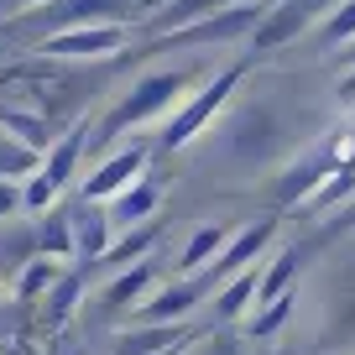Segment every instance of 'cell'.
Here are the masks:
<instances>
[{"instance_id": "cell-6", "label": "cell", "mask_w": 355, "mask_h": 355, "mask_svg": "<svg viewBox=\"0 0 355 355\" xmlns=\"http://www.w3.org/2000/svg\"><path fill=\"white\" fill-rule=\"evenodd\" d=\"M340 0H266V16L256 21L251 47L256 53H272V47H288L298 32H309L324 11H334Z\"/></svg>"}, {"instance_id": "cell-10", "label": "cell", "mask_w": 355, "mask_h": 355, "mask_svg": "<svg viewBox=\"0 0 355 355\" xmlns=\"http://www.w3.org/2000/svg\"><path fill=\"white\" fill-rule=\"evenodd\" d=\"M68 225H73V256L78 261H105V251L115 245V225H110V214H105V204H89V199H78L73 204V214H68Z\"/></svg>"}, {"instance_id": "cell-27", "label": "cell", "mask_w": 355, "mask_h": 355, "mask_svg": "<svg viewBox=\"0 0 355 355\" xmlns=\"http://www.w3.org/2000/svg\"><path fill=\"white\" fill-rule=\"evenodd\" d=\"M288 313H293V293H282L277 303H261V313L251 319V334H256V340H272V334L282 329V319H288Z\"/></svg>"}, {"instance_id": "cell-33", "label": "cell", "mask_w": 355, "mask_h": 355, "mask_svg": "<svg viewBox=\"0 0 355 355\" xmlns=\"http://www.w3.org/2000/svg\"><path fill=\"white\" fill-rule=\"evenodd\" d=\"M199 355H209V350H199Z\"/></svg>"}, {"instance_id": "cell-8", "label": "cell", "mask_w": 355, "mask_h": 355, "mask_svg": "<svg viewBox=\"0 0 355 355\" xmlns=\"http://www.w3.org/2000/svg\"><path fill=\"white\" fill-rule=\"evenodd\" d=\"M141 167H146V146L141 141H131L125 152H115V157H105L94 173L78 183V199H89V204H110L115 193L131 183V178H141Z\"/></svg>"}, {"instance_id": "cell-1", "label": "cell", "mask_w": 355, "mask_h": 355, "mask_svg": "<svg viewBox=\"0 0 355 355\" xmlns=\"http://www.w3.org/2000/svg\"><path fill=\"white\" fill-rule=\"evenodd\" d=\"M84 146H89V121H73L68 136L47 141V157H37V173H26V183H21V209H32V214L53 209V199L73 183L78 162H84Z\"/></svg>"}, {"instance_id": "cell-4", "label": "cell", "mask_w": 355, "mask_h": 355, "mask_svg": "<svg viewBox=\"0 0 355 355\" xmlns=\"http://www.w3.org/2000/svg\"><path fill=\"white\" fill-rule=\"evenodd\" d=\"M261 16H266V0H241V6H225V11L204 16V21L183 26V32H173V37H157L152 53H167V47H220V42H235V37H251Z\"/></svg>"}, {"instance_id": "cell-28", "label": "cell", "mask_w": 355, "mask_h": 355, "mask_svg": "<svg viewBox=\"0 0 355 355\" xmlns=\"http://www.w3.org/2000/svg\"><path fill=\"white\" fill-rule=\"evenodd\" d=\"M16 209H21V183H16V178H0V220L16 214Z\"/></svg>"}, {"instance_id": "cell-19", "label": "cell", "mask_w": 355, "mask_h": 355, "mask_svg": "<svg viewBox=\"0 0 355 355\" xmlns=\"http://www.w3.org/2000/svg\"><path fill=\"white\" fill-rule=\"evenodd\" d=\"M78 298H84V272H68V277H58L53 288H47V303H42V324H47V329H58V324H63L68 313L78 309Z\"/></svg>"}, {"instance_id": "cell-11", "label": "cell", "mask_w": 355, "mask_h": 355, "mask_svg": "<svg viewBox=\"0 0 355 355\" xmlns=\"http://www.w3.org/2000/svg\"><path fill=\"white\" fill-rule=\"evenodd\" d=\"M162 204V178H131L121 193H115L110 204H105V214H110V225L115 230H136V225H146L152 220V209Z\"/></svg>"}, {"instance_id": "cell-29", "label": "cell", "mask_w": 355, "mask_h": 355, "mask_svg": "<svg viewBox=\"0 0 355 355\" xmlns=\"http://www.w3.org/2000/svg\"><path fill=\"white\" fill-rule=\"evenodd\" d=\"M37 6H47V0H0V11H11V16H26Z\"/></svg>"}, {"instance_id": "cell-21", "label": "cell", "mask_w": 355, "mask_h": 355, "mask_svg": "<svg viewBox=\"0 0 355 355\" xmlns=\"http://www.w3.org/2000/svg\"><path fill=\"white\" fill-rule=\"evenodd\" d=\"M53 282H58V261L53 256H32V261L16 272V298L21 303H42Z\"/></svg>"}, {"instance_id": "cell-3", "label": "cell", "mask_w": 355, "mask_h": 355, "mask_svg": "<svg viewBox=\"0 0 355 355\" xmlns=\"http://www.w3.org/2000/svg\"><path fill=\"white\" fill-rule=\"evenodd\" d=\"M241 78H245V63H230V68H220V73H214L204 89H193V94H189V105H183V110H178L173 121L162 125L157 146H162V152H178V146H189L193 136H199L204 125H209L214 115L225 110V100H230L235 89H241Z\"/></svg>"}, {"instance_id": "cell-23", "label": "cell", "mask_w": 355, "mask_h": 355, "mask_svg": "<svg viewBox=\"0 0 355 355\" xmlns=\"http://www.w3.org/2000/svg\"><path fill=\"white\" fill-rule=\"evenodd\" d=\"M293 277H298V251H282L277 261L256 277V303H277L282 293L293 288Z\"/></svg>"}, {"instance_id": "cell-14", "label": "cell", "mask_w": 355, "mask_h": 355, "mask_svg": "<svg viewBox=\"0 0 355 355\" xmlns=\"http://www.w3.org/2000/svg\"><path fill=\"white\" fill-rule=\"evenodd\" d=\"M204 298H209V288H204V277H193V282H178V288H167V293H157V298H146L141 313H146V324H173L178 313L199 309Z\"/></svg>"}, {"instance_id": "cell-15", "label": "cell", "mask_w": 355, "mask_h": 355, "mask_svg": "<svg viewBox=\"0 0 355 355\" xmlns=\"http://www.w3.org/2000/svg\"><path fill=\"white\" fill-rule=\"evenodd\" d=\"M0 131L11 136V141H21L26 152H47V141H53V131H47L42 115L21 110V105H6V100H0Z\"/></svg>"}, {"instance_id": "cell-32", "label": "cell", "mask_w": 355, "mask_h": 355, "mask_svg": "<svg viewBox=\"0 0 355 355\" xmlns=\"http://www.w3.org/2000/svg\"><path fill=\"white\" fill-rule=\"evenodd\" d=\"M345 63H355V42H345Z\"/></svg>"}, {"instance_id": "cell-25", "label": "cell", "mask_w": 355, "mask_h": 355, "mask_svg": "<svg viewBox=\"0 0 355 355\" xmlns=\"http://www.w3.org/2000/svg\"><path fill=\"white\" fill-rule=\"evenodd\" d=\"M26 173H37V152H26L21 141L0 131V178H26Z\"/></svg>"}, {"instance_id": "cell-30", "label": "cell", "mask_w": 355, "mask_h": 355, "mask_svg": "<svg viewBox=\"0 0 355 355\" xmlns=\"http://www.w3.org/2000/svg\"><path fill=\"white\" fill-rule=\"evenodd\" d=\"M209 355H241V345H235L230 334H214V340H209Z\"/></svg>"}, {"instance_id": "cell-22", "label": "cell", "mask_w": 355, "mask_h": 355, "mask_svg": "<svg viewBox=\"0 0 355 355\" xmlns=\"http://www.w3.org/2000/svg\"><path fill=\"white\" fill-rule=\"evenodd\" d=\"M350 193H355V157H350V162H340L329 178H324L319 189L309 193V204H303V209H334V204H345Z\"/></svg>"}, {"instance_id": "cell-24", "label": "cell", "mask_w": 355, "mask_h": 355, "mask_svg": "<svg viewBox=\"0 0 355 355\" xmlns=\"http://www.w3.org/2000/svg\"><path fill=\"white\" fill-rule=\"evenodd\" d=\"M121 235H125V241L105 251V266H131V261H141V256H152L162 225H136V230H121Z\"/></svg>"}, {"instance_id": "cell-9", "label": "cell", "mask_w": 355, "mask_h": 355, "mask_svg": "<svg viewBox=\"0 0 355 355\" xmlns=\"http://www.w3.org/2000/svg\"><path fill=\"white\" fill-rule=\"evenodd\" d=\"M272 235H277V225H272V220H256V225H245L235 241H225V245H220V256L204 266V288L214 293L225 277H230V272H245V261H251V256H261Z\"/></svg>"}, {"instance_id": "cell-5", "label": "cell", "mask_w": 355, "mask_h": 355, "mask_svg": "<svg viewBox=\"0 0 355 355\" xmlns=\"http://www.w3.org/2000/svg\"><path fill=\"white\" fill-rule=\"evenodd\" d=\"M220 141H225V152H235L241 162H266V157L277 152V141H282V125H277V115L266 110V105H241V110L225 115Z\"/></svg>"}, {"instance_id": "cell-20", "label": "cell", "mask_w": 355, "mask_h": 355, "mask_svg": "<svg viewBox=\"0 0 355 355\" xmlns=\"http://www.w3.org/2000/svg\"><path fill=\"white\" fill-rule=\"evenodd\" d=\"M256 266H245V272H235V282H220V293H214V309H220V319H241L245 309L256 303Z\"/></svg>"}, {"instance_id": "cell-18", "label": "cell", "mask_w": 355, "mask_h": 355, "mask_svg": "<svg viewBox=\"0 0 355 355\" xmlns=\"http://www.w3.org/2000/svg\"><path fill=\"white\" fill-rule=\"evenodd\" d=\"M32 245L42 256H73V225H68V209H47L42 214V225L32 230Z\"/></svg>"}, {"instance_id": "cell-13", "label": "cell", "mask_w": 355, "mask_h": 355, "mask_svg": "<svg viewBox=\"0 0 355 355\" xmlns=\"http://www.w3.org/2000/svg\"><path fill=\"white\" fill-rule=\"evenodd\" d=\"M152 282H157V256H141V261L121 266V277H115L110 293H105V313H125L131 303H141Z\"/></svg>"}, {"instance_id": "cell-17", "label": "cell", "mask_w": 355, "mask_h": 355, "mask_svg": "<svg viewBox=\"0 0 355 355\" xmlns=\"http://www.w3.org/2000/svg\"><path fill=\"white\" fill-rule=\"evenodd\" d=\"M173 345H189V334L173 329V324H152V329H131L115 340V355H157V350H173Z\"/></svg>"}, {"instance_id": "cell-26", "label": "cell", "mask_w": 355, "mask_h": 355, "mask_svg": "<svg viewBox=\"0 0 355 355\" xmlns=\"http://www.w3.org/2000/svg\"><path fill=\"white\" fill-rule=\"evenodd\" d=\"M345 42H355V0L334 6L329 21H324V47H345Z\"/></svg>"}, {"instance_id": "cell-12", "label": "cell", "mask_w": 355, "mask_h": 355, "mask_svg": "<svg viewBox=\"0 0 355 355\" xmlns=\"http://www.w3.org/2000/svg\"><path fill=\"white\" fill-rule=\"evenodd\" d=\"M225 6H241V0H167L162 11H152V16H146V32L173 37V32H183V26L204 21V16L225 11Z\"/></svg>"}, {"instance_id": "cell-16", "label": "cell", "mask_w": 355, "mask_h": 355, "mask_svg": "<svg viewBox=\"0 0 355 355\" xmlns=\"http://www.w3.org/2000/svg\"><path fill=\"white\" fill-rule=\"evenodd\" d=\"M230 241V230L225 225H199V230L189 235V245L178 251V272L189 277V272H199V266H209L214 256H220V245Z\"/></svg>"}, {"instance_id": "cell-31", "label": "cell", "mask_w": 355, "mask_h": 355, "mask_svg": "<svg viewBox=\"0 0 355 355\" xmlns=\"http://www.w3.org/2000/svg\"><path fill=\"white\" fill-rule=\"evenodd\" d=\"M340 100H345V105H355V78H345V84H340Z\"/></svg>"}, {"instance_id": "cell-7", "label": "cell", "mask_w": 355, "mask_h": 355, "mask_svg": "<svg viewBox=\"0 0 355 355\" xmlns=\"http://www.w3.org/2000/svg\"><path fill=\"white\" fill-rule=\"evenodd\" d=\"M125 47V26H68L37 42V58L53 63H89V58H115Z\"/></svg>"}, {"instance_id": "cell-2", "label": "cell", "mask_w": 355, "mask_h": 355, "mask_svg": "<svg viewBox=\"0 0 355 355\" xmlns=\"http://www.w3.org/2000/svg\"><path fill=\"white\" fill-rule=\"evenodd\" d=\"M189 84H193V78H189V73H178V68L136 78V84L121 94V105H115V110L100 121V136L110 141V136H125V131H136V125H146L152 115H167V110H173V100H178Z\"/></svg>"}]
</instances>
